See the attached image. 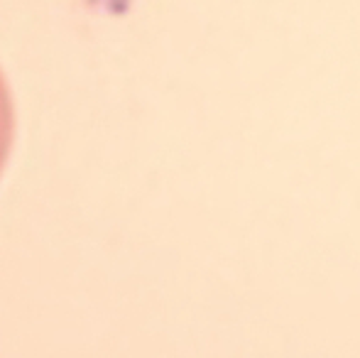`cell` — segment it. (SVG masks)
I'll return each instance as SVG.
<instances>
[{"label":"cell","mask_w":360,"mask_h":358,"mask_svg":"<svg viewBox=\"0 0 360 358\" xmlns=\"http://www.w3.org/2000/svg\"><path fill=\"white\" fill-rule=\"evenodd\" d=\"M13 123H15L13 98H10L8 82H5L3 72H0V162L5 160L10 140H13Z\"/></svg>","instance_id":"cell-1"}]
</instances>
